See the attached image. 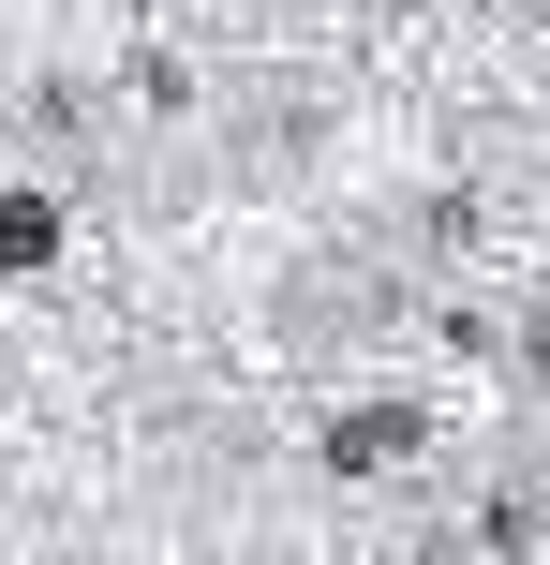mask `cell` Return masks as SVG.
Returning <instances> with one entry per match:
<instances>
[{
  "label": "cell",
  "instance_id": "cell-1",
  "mask_svg": "<svg viewBox=\"0 0 550 565\" xmlns=\"http://www.w3.org/2000/svg\"><path fill=\"white\" fill-rule=\"evenodd\" d=\"M45 254H60V209H45V194H15V179H0V268L30 282Z\"/></svg>",
  "mask_w": 550,
  "mask_h": 565
}]
</instances>
